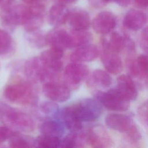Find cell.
I'll return each mask as SVG.
<instances>
[{"mask_svg": "<svg viewBox=\"0 0 148 148\" xmlns=\"http://www.w3.org/2000/svg\"><path fill=\"white\" fill-rule=\"evenodd\" d=\"M39 130L42 135L60 138L62 133L61 126L56 121L46 120L43 121L39 125Z\"/></svg>", "mask_w": 148, "mask_h": 148, "instance_id": "obj_24", "label": "cell"}, {"mask_svg": "<svg viewBox=\"0 0 148 148\" xmlns=\"http://www.w3.org/2000/svg\"><path fill=\"white\" fill-rule=\"evenodd\" d=\"M56 1L57 2H58V3H62V4H66V3H72L75 1H76V0H54Z\"/></svg>", "mask_w": 148, "mask_h": 148, "instance_id": "obj_37", "label": "cell"}, {"mask_svg": "<svg viewBox=\"0 0 148 148\" xmlns=\"http://www.w3.org/2000/svg\"><path fill=\"white\" fill-rule=\"evenodd\" d=\"M101 60L104 67L110 73L118 74L123 69V63L118 53L102 46Z\"/></svg>", "mask_w": 148, "mask_h": 148, "instance_id": "obj_11", "label": "cell"}, {"mask_svg": "<svg viewBox=\"0 0 148 148\" xmlns=\"http://www.w3.org/2000/svg\"><path fill=\"white\" fill-rule=\"evenodd\" d=\"M68 21L72 29L86 30L91 24L88 13L82 9H75L69 12Z\"/></svg>", "mask_w": 148, "mask_h": 148, "instance_id": "obj_15", "label": "cell"}, {"mask_svg": "<svg viewBox=\"0 0 148 148\" xmlns=\"http://www.w3.org/2000/svg\"><path fill=\"white\" fill-rule=\"evenodd\" d=\"M61 117L66 127L72 131H77L82 128V121L75 114L71 106L65 108L61 113Z\"/></svg>", "mask_w": 148, "mask_h": 148, "instance_id": "obj_21", "label": "cell"}, {"mask_svg": "<svg viewBox=\"0 0 148 148\" xmlns=\"http://www.w3.org/2000/svg\"><path fill=\"white\" fill-rule=\"evenodd\" d=\"M60 141L58 137L42 135L38 138L36 143L38 146L43 148H56L60 147Z\"/></svg>", "mask_w": 148, "mask_h": 148, "instance_id": "obj_25", "label": "cell"}, {"mask_svg": "<svg viewBox=\"0 0 148 148\" xmlns=\"http://www.w3.org/2000/svg\"><path fill=\"white\" fill-rule=\"evenodd\" d=\"M146 22V16L141 11L131 9L125 14L123 24L127 28L137 31L142 28Z\"/></svg>", "mask_w": 148, "mask_h": 148, "instance_id": "obj_16", "label": "cell"}, {"mask_svg": "<svg viewBox=\"0 0 148 148\" xmlns=\"http://www.w3.org/2000/svg\"><path fill=\"white\" fill-rule=\"evenodd\" d=\"M99 51L94 45L87 44L78 47L71 54L70 59L73 62H89L95 60Z\"/></svg>", "mask_w": 148, "mask_h": 148, "instance_id": "obj_14", "label": "cell"}, {"mask_svg": "<svg viewBox=\"0 0 148 148\" xmlns=\"http://www.w3.org/2000/svg\"><path fill=\"white\" fill-rule=\"evenodd\" d=\"M112 80L106 72L101 69L94 71L87 79V84L91 87L106 88L110 86Z\"/></svg>", "mask_w": 148, "mask_h": 148, "instance_id": "obj_20", "label": "cell"}, {"mask_svg": "<svg viewBox=\"0 0 148 148\" xmlns=\"http://www.w3.org/2000/svg\"><path fill=\"white\" fill-rule=\"evenodd\" d=\"M88 73L89 71L87 66L79 62H73L65 68L64 83L70 89H75L88 76Z\"/></svg>", "mask_w": 148, "mask_h": 148, "instance_id": "obj_4", "label": "cell"}, {"mask_svg": "<svg viewBox=\"0 0 148 148\" xmlns=\"http://www.w3.org/2000/svg\"><path fill=\"white\" fill-rule=\"evenodd\" d=\"M119 91L128 100H134L137 97V90L131 77L126 75H120L117 79Z\"/></svg>", "mask_w": 148, "mask_h": 148, "instance_id": "obj_18", "label": "cell"}, {"mask_svg": "<svg viewBox=\"0 0 148 148\" xmlns=\"http://www.w3.org/2000/svg\"><path fill=\"white\" fill-rule=\"evenodd\" d=\"M47 45L51 47L65 50L69 49V32L64 29H55L50 31L46 35Z\"/></svg>", "mask_w": 148, "mask_h": 148, "instance_id": "obj_13", "label": "cell"}, {"mask_svg": "<svg viewBox=\"0 0 148 148\" xmlns=\"http://www.w3.org/2000/svg\"><path fill=\"white\" fill-rule=\"evenodd\" d=\"M63 55L64 50L51 47L49 50L43 51L39 57L48 69L58 73L63 68V62L61 60Z\"/></svg>", "mask_w": 148, "mask_h": 148, "instance_id": "obj_7", "label": "cell"}, {"mask_svg": "<svg viewBox=\"0 0 148 148\" xmlns=\"http://www.w3.org/2000/svg\"><path fill=\"white\" fill-rule=\"evenodd\" d=\"M138 114L141 119L144 120L148 125V100L143 103L139 107Z\"/></svg>", "mask_w": 148, "mask_h": 148, "instance_id": "obj_31", "label": "cell"}, {"mask_svg": "<svg viewBox=\"0 0 148 148\" xmlns=\"http://www.w3.org/2000/svg\"><path fill=\"white\" fill-rule=\"evenodd\" d=\"M125 36H122L117 32H112L108 40L103 39L102 41V46L116 53L120 52L125 47Z\"/></svg>", "mask_w": 148, "mask_h": 148, "instance_id": "obj_23", "label": "cell"}, {"mask_svg": "<svg viewBox=\"0 0 148 148\" xmlns=\"http://www.w3.org/2000/svg\"><path fill=\"white\" fill-rule=\"evenodd\" d=\"M23 2L31 5L34 4H37V3H40L41 1L42 0H22Z\"/></svg>", "mask_w": 148, "mask_h": 148, "instance_id": "obj_36", "label": "cell"}, {"mask_svg": "<svg viewBox=\"0 0 148 148\" xmlns=\"http://www.w3.org/2000/svg\"><path fill=\"white\" fill-rule=\"evenodd\" d=\"M44 7L41 3L31 5L27 17L23 24L24 29L29 32L37 31L43 23Z\"/></svg>", "mask_w": 148, "mask_h": 148, "instance_id": "obj_8", "label": "cell"}, {"mask_svg": "<svg viewBox=\"0 0 148 148\" xmlns=\"http://www.w3.org/2000/svg\"><path fill=\"white\" fill-rule=\"evenodd\" d=\"M13 41L10 35L5 31L0 29V54H7L12 49Z\"/></svg>", "mask_w": 148, "mask_h": 148, "instance_id": "obj_26", "label": "cell"}, {"mask_svg": "<svg viewBox=\"0 0 148 148\" xmlns=\"http://www.w3.org/2000/svg\"><path fill=\"white\" fill-rule=\"evenodd\" d=\"M130 69L134 76L148 80V55L141 54L131 61Z\"/></svg>", "mask_w": 148, "mask_h": 148, "instance_id": "obj_19", "label": "cell"}, {"mask_svg": "<svg viewBox=\"0 0 148 148\" xmlns=\"http://www.w3.org/2000/svg\"><path fill=\"white\" fill-rule=\"evenodd\" d=\"M108 1H109V2H113L123 7L127 6L130 3V1H131V0H108Z\"/></svg>", "mask_w": 148, "mask_h": 148, "instance_id": "obj_33", "label": "cell"}, {"mask_svg": "<svg viewBox=\"0 0 148 148\" xmlns=\"http://www.w3.org/2000/svg\"><path fill=\"white\" fill-rule=\"evenodd\" d=\"M91 2L97 7H101L109 2L108 0H90Z\"/></svg>", "mask_w": 148, "mask_h": 148, "instance_id": "obj_34", "label": "cell"}, {"mask_svg": "<svg viewBox=\"0 0 148 148\" xmlns=\"http://www.w3.org/2000/svg\"><path fill=\"white\" fill-rule=\"evenodd\" d=\"M95 97L101 105L111 110L124 111L130 107V100L126 98L117 88L110 89L106 92L98 91Z\"/></svg>", "mask_w": 148, "mask_h": 148, "instance_id": "obj_2", "label": "cell"}, {"mask_svg": "<svg viewBox=\"0 0 148 148\" xmlns=\"http://www.w3.org/2000/svg\"><path fill=\"white\" fill-rule=\"evenodd\" d=\"M135 3L139 7H148V0H134Z\"/></svg>", "mask_w": 148, "mask_h": 148, "instance_id": "obj_35", "label": "cell"}, {"mask_svg": "<svg viewBox=\"0 0 148 148\" xmlns=\"http://www.w3.org/2000/svg\"><path fill=\"white\" fill-rule=\"evenodd\" d=\"M12 134L10 130L6 127H0V144L10 138Z\"/></svg>", "mask_w": 148, "mask_h": 148, "instance_id": "obj_32", "label": "cell"}, {"mask_svg": "<svg viewBox=\"0 0 148 148\" xmlns=\"http://www.w3.org/2000/svg\"><path fill=\"white\" fill-rule=\"evenodd\" d=\"M84 140L94 147H104L110 146L111 139L107 133L100 128L91 129L84 134Z\"/></svg>", "mask_w": 148, "mask_h": 148, "instance_id": "obj_12", "label": "cell"}, {"mask_svg": "<svg viewBox=\"0 0 148 148\" xmlns=\"http://www.w3.org/2000/svg\"><path fill=\"white\" fill-rule=\"evenodd\" d=\"M125 134L128 139L130 141L133 142H136L140 138V133L135 124L127 133H125Z\"/></svg>", "mask_w": 148, "mask_h": 148, "instance_id": "obj_29", "label": "cell"}, {"mask_svg": "<svg viewBox=\"0 0 148 148\" xmlns=\"http://www.w3.org/2000/svg\"><path fill=\"white\" fill-rule=\"evenodd\" d=\"M6 120L13 126L24 132L34 130L35 123L28 114L14 110H7L5 113Z\"/></svg>", "mask_w": 148, "mask_h": 148, "instance_id": "obj_6", "label": "cell"}, {"mask_svg": "<svg viewBox=\"0 0 148 148\" xmlns=\"http://www.w3.org/2000/svg\"><path fill=\"white\" fill-rule=\"evenodd\" d=\"M69 49L89 44L92 39L91 34L86 30L72 29L69 32Z\"/></svg>", "mask_w": 148, "mask_h": 148, "instance_id": "obj_22", "label": "cell"}, {"mask_svg": "<svg viewBox=\"0 0 148 148\" xmlns=\"http://www.w3.org/2000/svg\"><path fill=\"white\" fill-rule=\"evenodd\" d=\"M116 25L114 15L108 11L99 13L94 18L92 25L94 30L98 34H106L110 32Z\"/></svg>", "mask_w": 148, "mask_h": 148, "instance_id": "obj_9", "label": "cell"}, {"mask_svg": "<svg viewBox=\"0 0 148 148\" xmlns=\"http://www.w3.org/2000/svg\"><path fill=\"white\" fill-rule=\"evenodd\" d=\"M69 12L65 5L58 3L50 8L48 21L52 25H61L68 21Z\"/></svg>", "mask_w": 148, "mask_h": 148, "instance_id": "obj_17", "label": "cell"}, {"mask_svg": "<svg viewBox=\"0 0 148 148\" xmlns=\"http://www.w3.org/2000/svg\"><path fill=\"white\" fill-rule=\"evenodd\" d=\"M32 92L31 85L21 80L7 86L4 90V95L12 102L26 105L32 99Z\"/></svg>", "mask_w": 148, "mask_h": 148, "instance_id": "obj_3", "label": "cell"}, {"mask_svg": "<svg viewBox=\"0 0 148 148\" xmlns=\"http://www.w3.org/2000/svg\"><path fill=\"white\" fill-rule=\"evenodd\" d=\"M140 45L144 50L148 52V27L145 28L141 32Z\"/></svg>", "mask_w": 148, "mask_h": 148, "instance_id": "obj_30", "label": "cell"}, {"mask_svg": "<svg viewBox=\"0 0 148 148\" xmlns=\"http://www.w3.org/2000/svg\"><path fill=\"white\" fill-rule=\"evenodd\" d=\"M105 123L109 128L125 134L134 125L129 116L118 113L109 114L105 118Z\"/></svg>", "mask_w": 148, "mask_h": 148, "instance_id": "obj_10", "label": "cell"}, {"mask_svg": "<svg viewBox=\"0 0 148 148\" xmlns=\"http://www.w3.org/2000/svg\"><path fill=\"white\" fill-rule=\"evenodd\" d=\"M45 95L53 101L63 102L71 96L70 88L65 84L57 80L46 82L42 87Z\"/></svg>", "mask_w": 148, "mask_h": 148, "instance_id": "obj_5", "label": "cell"}, {"mask_svg": "<svg viewBox=\"0 0 148 148\" xmlns=\"http://www.w3.org/2000/svg\"><path fill=\"white\" fill-rule=\"evenodd\" d=\"M10 146L12 147H30L32 146L29 142L24 136L17 134H12L10 137Z\"/></svg>", "mask_w": 148, "mask_h": 148, "instance_id": "obj_27", "label": "cell"}, {"mask_svg": "<svg viewBox=\"0 0 148 148\" xmlns=\"http://www.w3.org/2000/svg\"><path fill=\"white\" fill-rule=\"evenodd\" d=\"M76 134L72 133L65 137L60 141V147L62 148H72L77 146L78 139Z\"/></svg>", "mask_w": 148, "mask_h": 148, "instance_id": "obj_28", "label": "cell"}, {"mask_svg": "<svg viewBox=\"0 0 148 148\" xmlns=\"http://www.w3.org/2000/svg\"><path fill=\"white\" fill-rule=\"evenodd\" d=\"M102 105L96 99L86 98L71 105L73 112L81 121H91L98 119L102 112Z\"/></svg>", "mask_w": 148, "mask_h": 148, "instance_id": "obj_1", "label": "cell"}]
</instances>
